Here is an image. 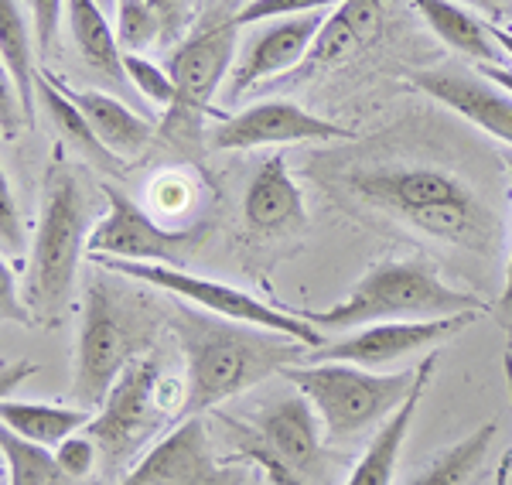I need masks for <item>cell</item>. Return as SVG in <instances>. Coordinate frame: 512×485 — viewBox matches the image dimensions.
I'll return each mask as SVG.
<instances>
[{"mask_svg":"<svg viewBox=\"0 0 512 485\" xmlns=\"http://www.w3.org/2000/svg\"><path fill=\"white\" fill-rule=\"evenodd\" d=\"M325 18H328L325 11H315V14H301V18L267 21V28H256L246 38L243 52L236 55L233 72H229L226 86H222V100L233 106L250 89H263L270 82L291 76L297 65L308 59Z\"/></svg>","mask_w":512,"mask_h":485,"instance_id":"obj_15","label":"cell"},{"mask_svg":"<svg viewBox=\"0 0 512 485\" xmlns=\"http://www.w3.org/2000/svg\"><path fill=\"white\" fill-rule=\"evenodd\" d=\"M506 164H509V178H512V158ZM495 318H499L502 332H506V339L512 345V257H509V267H506V287H502V298H499V304H495Z\"/></svg>","mask_w":512,"mask_h":485,"instance_id":"obj_37","label":"cell"},{"mask_svg":"<svg viewBox=\"0 0 512 485\" xmlns=\"http://www.w3.org/2000/svg\"><path fill=\"white\" fill-rule=\"evenodd\" d=\"M123 69H127V79H130V86H134V93L140 96V100H147V103L158 106V110H164V113L175 106L178 86H175V79H171V72L164 69V65L144 59V55L123 52Z\"/></svg>","mask_w":512,"mask_h":485,"instance_id":"obj_29","label":"cell"},{"mask_svg":"<svg viewBox=\"0 0 512 485\" xmlns=\"http://www.w3.org/2000/svg\"><path fill=\"white\" fill-rule=\"evenodd\" d=\"M209 134L216 151H253V147L308 144V141H349L352 130L325 117H315L294 100H256L239 113L219 120Z\"/></svg>","mask_w":512,"mask_h":485,"instance_id":"obj_14","label":"cell"},{"mask_svg":"<svg viewBox=\"0 0 512 485\" xmlns=\"http://www.w3.org/2000/svg\"><path fill=\"white\" fill-rule=\"evenodd\" d=\"M502 369H506V390H509V404H512V345L506 349V356H502Z\"/></svg>","mask_w":512,"mask_h":485,"instance_id":"obj_42","label":"cell"},{"mask_svg":"<svg viewBox=\"0 0 512 485\" xmlns=\"http://www.w3.org/2000/svg\"><path fill=\"white\" fill-rule=\"evenodd\" d=\"M495 438V424H482L478 431H472L468 438H461L458 445L444 448L431 465L420 475H414L407 485H468L472 475L482 468L489 445Z\"/></svg>","mask_w":512,"mask_h":485,"instance_id":"obj_27","label":"cell"},{"mask_svg":"<svg viewBox=\"0 0 512 485\" xmlns=\"http://www.w3.org/2000/svg\"><path fill=\"white\" fill-rule=\"evenodd\" d=\"M164 318L171 315H164L151 294L123 287L113 270L89 277L82 287L76 383H72V397L79 407H103L120 376L137 359L154 352Z\"/></svg>","mask_w":512,"mask_h":485,"instance_id":"obj_3","label":"cell"},{"mask_svg":"<svg viewBox=\"0 0 512 485\" xmlns=\"http://www.w3.org/2000/svg\"><path fill=\"white\" fill-rule=\"evenodd\" d=\"M117 41L123 52L137 55L151 45H164V24L161 14L144 0H120L117 4Z\"/></svg>","mask_w":512,"mask_h":485,"instance_id":"obj_28","label":"cell"},{"mask_svg":"<svg viewBox=\"0 0 512 485\" xmlns=\"http://www.w3.org/2000/svg\"><path fill=\"white\" fill-rule=\"evenodd\" d=\"M379 28H383V0H345V4L332 7V14L321 24L308 59L297 65L291 76L270 82V86L256 89V93L297 86V82H308L321 76V72L335 69V65H342L345 59H352L359 48H366L369 41L379 35Z\"/></svg>","mask_w":512,"mask_h":485,"instance_id":"obj_17","label":"cell"},{"mask_svg":"<svg viewBox=\"0 0 512 485\" xmlns=\"http://www.w3.org/2000/svg\"><path fill=\"white\" fill-rule=\"evenodd\" d=\"M106 192V216L89 233V257H113L134 263H168L181 267V260L195 250L205 236V226L188 229H164L147 209L120 192L117 185H103Z\"/></svg>","mask_w":512,"mask_h":485,"instance_id":"obj_11","label":"cell"},{"mask_svg":"<svg viewBox=\"0 0 512 485\" xmlns=\"http://www.w3.org/2000/svg\"><path fill=\"white\" fill-rule=\"evenodd\" d=\"M38 96H41V103H45L48 117H52V123L59 127V134L65 137V144H69L72 151L82 154L86 161H93L99 171H120L123 168L117 154L106 151L103 141L96 137L93 123L82 117L79 106L72 103L59 86H55L48 72H38Z\"/></svg>","mask_w":512,"mask_h":485,"instance_id":"obj_25","label":"cell"},{"mask_svg":"<svg viewBox=\"0 0 512 485\" xmlns=\"http://www.w3.org/2000/svg\"><path fill=\"white\" fill-rule=\"evenodd\" d=\"M65 28L72 35L79 59L86 62L89 72H96L103 82H110L120 93H130V79L123 69V48L117 41V28L110 24V14L96 0H69L65 11Z\"/></svg>","mask_w":512,"mask_h":485,"instance_id":"obj_22","label":"cell"},{"mask_svg":"<svg viewBox=\"0 0 512 485\" xmlns=\"http://www.w3.org/2000/svg\"><path fill=\"white\" fill-rule=\"evenodd\" d=\"M35 31L31 21L24 18L18 0H0V59H4V72L11 76L14 89H18L24 113H28V127L38 120V72H35Z\"/></svg>","mask_w":512,"mask_h":485,"instance_id":"obj_24","label":"cell"},{"mask_svg":"<svg viewBox=\"0 0 512 485\" xmlns=\"http://www.w3.org/2000/svg\"><path fill=\"white\" fill-rule=\"evenodd\" d=\"M96 410L89 407H65V404H38V400H14L4 397L0 404V421L7 431H14L18 438L31 441L41 448H59L65 438L86 431Z\"/></svg>","mask_w":512,"mask_h":485,"instance_id":"obj_23","label":"cell"},{"mask_svg":"<svg viewBox=\"0 0 512 485\" xmlns=\"http://www.w3.org/2000/svg\"><path fill=\"white\" fill-rule=\"evenodd\" d=\"M345 0H243L236 4V24L246 28V24H267V21H280V18H301V14H315V11H328V7H338Z\"/></svg>","mask_w":512,"mask_h":485,"instance_id":"obj_30","label":"cell"},{"mask_svg":"<svg viewBox=\"0 0 512 485\" xmlns=\"http://www.w3.org/2000/svg\"><path fill=\"white\" fill-rule=\"evenodd\" d=\"M161 376V359L154 352L137 359L89 421L86 434L96 441L106 475H117L120 468L130 472L144 458L147 445L168 434V424H178V417L161 404Z\"/></svg>","mask_w":512,"mask_h":485,"instance_id":"obj_9","label":"cell"},{"mask_svg":"<svg viewBox=\"0 0 512 485\" xmlns=\"http://www.w3.org/2000/svg\"><path fill=\"white\" fill-rule=\"evenodd\" d=\"M0 315H4V322H14L24 328L41 325L35 318V311L28 308V301H24V294L14 291V270L7 257H0Z\"/></svg>","mask_w":512,"mask_h":485,"instance_id":"obj_34","label":"cell"},{"mask_svg":"<svg viewBox=\"0 0 512 485\" xmlns=\"http://www.w3.org/2000/svg\"><path fill=\"white\" fill-rule=\"evenodd\" d=\"M352 199L437 243L492 257L502 243V219L465 178L434 164H379L342 178Z\"/></svg>","mask_w":512,"mask_h":485,"instance_id":"obj_2","label":"cell"},{"mask_svg":"<svg viewBox=\"0 0 512 485\" xmlns=\"http://www.w3.org/2000/svg\"><path fill=\"white\" fill-rule=\"evenodd\" d=\"M171 328H175L181 359H185L181 421L212 414L219 404L246 393L284 366H294V359L308 352V345L284 332L233 322L188 301H175Z\"/></svg>","mask_w":512,"mask_h":485,"instance_id":"obj_1","label":"cell"},{"mask_svg":"<svg viewBox=\"0 0 512 485\" xmlns=\"http://www.w3.org/2000/svg\"><path fill=\"white\" fill-rule=\"evenodd\" d=\"M485 311V301L444 284L427 260H383L359 277L342 301L321 311H294L318 332H349L379 322H434Z\"/></svg>","mask_w":512,"mask_h":485,"instance_id":"obj_4","label":"cell"},{"mask_svg":"<svg viewBox=\"0 0 512 485\" xmlns=\"http://www.w3.org/2000/svg\"><path fill=\"white\" fill-rule=\"evenodd\" d=\"M96 4L103 7L106 14H117V4H120V0H96Z\"/></svg>","mask_w":512,"mask_h":485,"instance_id":"obj_43","label":"cell"},{"mask_svg":"<svg viewBox=\"0 0 512 485\" xmlns=\"http://www.w3.org/2000/svg\"><path fill=\"white\" fill-rule=\"evenodd\" d=\"M48 76H52V72H48ZM52 82L79 106L82 117L93 123L96 137L103 141L106 151H113L123 161H134L151 147L154 120L147 117V113L134 110L130 103H123L110 93H99V89H72V86H65L59 76H52Z\"/></svg>","mask_w":512,"mask_h":485,"instance_id":"obj_19","label":"cell"},{"mask_svg":"<svg viewBox=\"0 0 512 485\" xmlns=\"http://www.w3.org/2000/svg\"><path fill=\"white\" fill-rule=\"evenodd\" d=\"M495 38H499L506 59H512V28H502V24H495Z\"/></svg>","mask_w":512,"mask_h":485,"instance_id":"obj_41","label":"cell"},{"mask_svg":"<svg viewBox=\"0 0 512 485\" xmlns=\"http://www.w3.org/2000/svg\"><path fill=\"white\" fill-rule=\"evenodd\" d=\"M239 4H243V0H239Z\"/></svg>","mask_w":512,"mask_h":485,"instance_id":"obj_44","label":"cell"},{"mask_svg":"<svg viewBox=\"0 0 512 485\" xmlns=\"http://www.w3.org/2000/svg\"><path fill=\"white\" fill-rule=\"evenodd\" d=\"M0 451H4L7 485H96V482H76L59 465L52 448L31 445V441L18 438L7 427L0 434Z\"/></svg>","mask_w":512,"mask_h":485,"instance_id":"obj_26","label":"cell"},{"mask_svg":"<svg viewBox=\"0 0 512 485\" xmlns=\"http://www.w3.org/2000/svg\"><path fill=\"white\" fill-rule=\"evenodd\" d=\"M161 14L164 24V48H175L195 28V0H144Z\"/></svg>","mask_w":512,"mask_h":485,"instance_id":"obj_33","label":"cell"},{"mask_svg":"<svg viewBox=\"0 0 512 485\" xmlns=\"http://www.w3.org/2000/svg\"><path fill=\"white\" fill-rule=\"evenodd\" d=\"M280 376L311 400L328 441H355L373 427H383L417 383V369L376 373L352 363L284 366Z\"/></svg>","mask_w":512,"mask_h":485,"instance_id":"obj_7","label":"cell"},{"mask_svg":"<svg viewBox=\"0 0 512 485\" xmlns=\"http://www.w3.org/2000/svg\"><path fill=\"white\" fill-rule=\"evenodd\" d=\"M21 117H24V123H28V113H24V103H21L18 89H14L11 76L4 72V79H0V127H4V141L18 137Z\"/></svg>","mask_w":512,"mask_h":485,"instance_id":"obj_36","label":"cell"},{"mask_svg":"<svg viewBox=\"0 0 512 485\" xmlns=\"http://www.w3.org/2000/svg\"><path fill=\"white\" fill-rule=\"evenodd\" d=\"M509 475H512V455L506 451V455H502V462H499V468H495L492 485H509Z\"/></svg>","mask_w":512,"mask_h":485,"instance_id":"obj_40","label":"cell"},{"mask_svg":"<svg viewBox=\"0 0 512 485\" xmlns=\"http://www.w3.org/2000/svg\"><path fill=\"white\" fill-rule=\"evenodd\" d=\"M410 4L417 7L427 28L461 59L475 65H506V52L495 38V24L485 21L472 7L458 4V0H410Z\"/></svg>","mask_w":512,"mask_h":485,"instance_id":"obj_21","label":"cell"},{"mask_svg":"<svg viewBox=\"0 0 512 485\" xmlns=\"http://www.w3.org/2000/svg\"><path fill=\"white\" fill-rule=\"evenodd\" d=\"M0 243H4V257L11 250H18V246L24 243L21 219H18V205H14L11 182H7L4 171H0Z\"/></svg>","mask_w":512,"mask_h":485,"instance_id":"obj_35","label":"cell"},{"mask_svg":"<svg viewBox=\"0 0 512 485\" xmlns=\"http://www.w3.org/2000/svg\"><path fill=\"white\" fill-rule=\"evenodd\" d=\"M89 205L79 175L62 161V151L52 154L45 171V199L35 246H31L28 274H24V301L38 322H59L76 291V274L82 250L89 243Z\"/></svg>","mask_w":512,"mask_h":485,"instance_id":"obj_5","label":"cell"},{"mask_svg":"<svg viewBox=\"0 0 512 485\" xmlns=\"http://www.w3.org/2000/svg\"><path fill=\"white\" fill-rule=\"evenodd\" d=\"M28 4V21L35 31V48L38 55H48L59 45V31L69 11V0H24Z\"/></svg>","mask_w":512,"mask_h":485,"instance_id":"obj_31","label":"cell"},{"mask_svg":"<svg viewBox=\"0 0 512 485\" xmlns=\"http://www.w3.org/2000/svg\"><path fill=\"white\" fill-rule=\"evenodd\" d=\"M117 485H246V468L222 465L205 417H185L171 424Z\"/></svg>","mask_w":512,"mask_h":485,"instance_id":"obj_12","label":"cell"},{"mask_svg":"<svg viewBox=\"0 0 512 485\" xmlns=\"http://www.w3.org/2000/svg\"><path fill=\"white\" fill-rule=\"evenodd\" d=\"M24 373H35V366H31V363H21L18 369H14V373H11V369H4V397H11V386H18Z\"/></svg>","mask_w":512,"mask_h":485,"instance_id":"obj_39","label":"cell"},{"mask_svg":"<svg viewBox=\"0 0 512 485\" xmlns=\"http://www.w3.org/2000/svg\"><path fill=\"white\" fill-rule=\"evenodd\" d=\"M233 14H236L233 0H222V7H212L188 31L185 41H178L168 52L164 69L171 72V79L178 86L175 106L164 113V137L171 144L192 147L198 144L205 117H216V120L229 117V113L216 110L212 100H216L219 86H226L229 72L236 65L239 24Z\"/></svg>","mask_w":512,"mask_h":485,"instance_id":"obj_8","label":"cell"},{"mask_svg":"<svg viewBox=\"0 0 512 485\" xmlns=\"http://www.w3.org/2000/svg\"><path fill=\"white\" fill-rule=\"evenodd\" d=\"M226 427L236 462L260 465L274 485H321L328 472L325 424L304 393L270 400L256 417H229L216 410Z\"/></svg>","mask_w":512,"mask_h":485,"instance_id":"obj_6","label":"cell"},{"mask_svg":"<svg viewBox=\"0 0 512 485\" xmlns=\"http://www.w3.org/2000/svg\"><path fill=\"white\" fill-rule=\"evenodd\" d=\"M410 82L431 100L444 103L458 117L482 127L495 141L512 144V93L461 62H441L434 69L410 72Z\"/></svg>","mask_w":512,"mask_h":485,"instance_id":"obj_16","label":"cell"},{"mask_svg":"<svg viewBox=\"0 0 512 485\" xmlns=\"http://www.w3.org/2000/svg\"><path fill=\"white\" fill-rule=\"evenodd\" d=\"M478 318L472 315H454V318H434V322H379L355 328L352 335H342L335 342H325L318 349H308L304 359L308 363H352L362 369H383L407 359L414 352H434L441 342H448L451 335L465 332Z\"/></svg>","mask_w":512,"mask_h":485,"instance_id":"obj_13","label":"cell"},{"mask_svg":"<svg viewBox=\"0 0 512 485\" xmlns=\"http://www.w3.org/2000/svg\"><path fill=\"white\" fill-rule=\"evenodd\" d=\"M243 219L256 236H284L308 223L301 188H297L280 154L263 158L260 168L253 171L243 195Z\"/></svg>","mask_w":512,"mask_h":485,"instance_id":"obj_18","label":"cell"},{"mask_svg":"<svg viewBox=\"0 0 512 485\" xmlns=\"http://www.w3.org/2000/svg\"><path fill=\"white\" fill-rule=\"evenodd\" d=\"M434 369H437V352H427L424 363L417 366V383H414V390H410V397L403 400L390 421L383 427H376L373 441L362 451V458L355 462L345 485H393L403 445H407V434H410V427H414L417 407L424 404L427 383L434 380Z\"/></svg>","mask_w":512,"mask_h":485,"instance_id":"obj_20","label":"cell"},{"mask_svg":"<svg viewBox=\"0 0 512 485\" xmlns=\"http://www.w3.org/2000/svg\"><path fill=\"white\" fill-rule=\"evenodd\" d=\"M55 458H59V465L76 482H93V472L99 465V448L89 434H72V438H65L62 445L55 448Z\"/></svg>","mask_w":512,"mask_h":485,"instance_id":"obj_32","label":"cell"},{"mask_svg":"<svg viewBox=\"0 0 512 485\" xmlns=\"http://www.w3.org/2000/svg\"><path fill=\"white\" fill-rule=\"evenodd\" d=\"M465 4L478 7V11L492 14V18H509L512 14V0H465Z\"/></svg>","mask_w":512,"mask_h":485,"instance_id":"obj_38","label":"cell"},{"mask_svg":"<svg viewBox=\"0 0 512 485\" xmlns=\"http://www.w3.org/2000/svg\"><path fill=\"white\" fill-rule=\"evenodd\" d=\"M93 263L103 270H113L117 277H127V281L151 287V291H164L178 301H188L202 311H212V315L233 318V322H246V325H260V328H270V332H284V335H291V339L304 342L308 349L325 345L315 325L297 318L294 311L274 308V304L253 298L243 287L212 281V277H198L192 270L168 267V263H134V260H113V257H93Z\"/></svg>","mask_w":512,"mask_h":485,"instance_id":"obj_10","label":"cell"}]
</instances>
